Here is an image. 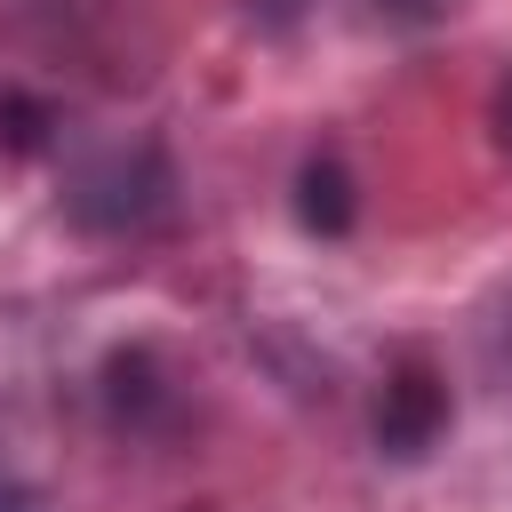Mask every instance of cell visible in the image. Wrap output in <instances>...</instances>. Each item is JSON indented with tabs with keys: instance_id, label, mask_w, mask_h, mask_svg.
I'll list each match as a JSON object with an SVG mask.
<instances>
[{
	"instance_id": "6da1fadb",
	"label": "cell",
	"mask_w": 512,
	"mask_h": 512,
	"mask_svg": "<svg viewBox=\"0 0 512 512\" xmlns=\"http://www.w3.org/2000/svg\"><path fill=\"white\" fill-rule=\"evenodd\" d=\"M448 424V384L424 368V360H400L376 392V448L384 456H424Z\"/></svg>"
},
{
	"instance_id": "7a4b0ae2",
	"label": "cell",
	"mask_w": 512,
	"mask_h": 512,
	"mask_svg": "<svg viewBox=\"0 0 512 512\" xmlns=\"http://www.w3.org/2000/svg\"><path fill=\"white\" fill-rule=\"evenodd\" d=\"M296 216L312 232H344L352 224V176H344V160H312L296 176Z\"/></svg>"
},
{
	"instance_id": "3957f363",
	"label": "cell",
	"mask_w": 512,
	"mask_h": 512,
	"mask_svg": "<svg viewBox=\"0 0 512 512\" xmlns=\"http://www.w3.org/2000/svg\"><path fill=\"white\" fill-rule=\"evenodd\" d=\"M384 8H392L400 24H432V16H448L456 0H384Z\"/></svg>"
},
{
	"instance_id": "277c9868",
	"label": "cell",
	"mask_w": 512,
	"mask_h": 512,
	"mask_svg": "<svg viewBox=\"0 0 512 512\" xmlns=\"http://www.w3.org/2000/svg\"><path fill=\"white\" fill-rule=\"evenodd\" d=\"M496 136H504V144H512V80H504V88H496Z\"/></svg>"
}]
</instances>
